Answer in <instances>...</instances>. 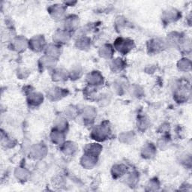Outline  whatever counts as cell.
<instances>
[{"label": "cell", "instance_id": "cell-1", "mask_svg": "<svg viewBox=\"0 0 192 192\" xmlns=\"http://www.w3.org/2000/svg\"><path fill=\"white\" fill-rule=\"evenodd\" d=\"M116 47L119 52L127 53L133 47V41L128 39L119 38L116 41Z\"/></svg>", "mask_w": 192, "mask_h": 192}, {"label": "cell", "instance_id": "cell-2", "mask_svg": "<svg viewBox=\"0 0 192 192\" xmlns=\"http://www.w3.org/2000/svg\"><path fill=\"white\" fill-rule=\"evenodd\" d=\"M109 128L106 127L105 125H101L95 128V130L92 132V136L98 141H104L109 136Z\"/></svg>", "mask_w": 192, "mask_h": 192}, {"label": "cell", "instance_id": "cell-3", "mask_svg": "<svg viewBox=\"0 0 192 192\" xmlns=\"http://www.w3.org/2000/svg\"><path fill=\"white\" fill-rule=\"evenodd\" d=\"M43 44H44V39L42 37H35L31 41L32 49H34L37 51H40L41 47H43Z\"/></svg>", "mask_w": 192, "mask_h": 192}, {"label": "cell", "instance_id": "cell-4", "mask_svg": "<svg viewBox=\"0 0 192 192\" xmlns=\"http://www.w3.org/2000/svg\"><path fill=\"white\" fill-rule=\"evenodd\" d=\"M101 150V147L98 146V145H89V146L87 147V154L92 156H97L100 153Z\"/></svg>", "mask_w": 192, "mask_h": 192}, {"label": "cell", "instance_id": "cell-5", "mask_svg": "<svg viewBox=\"0 0 192 192\" xmlns=\"http://www.w3.org/2000/svg\"><path fill=\"white\" fill-rule=\"evenodd\" d=\"M62 132H61V131L56 130L54 131V132H53L52 133V140H53V142H55V143H62V140L64 139V135L63 134H62Z\"/></svg>", "mask_w": 192, "mask_h": 192}, {"label": "cell", "instance_id": "cell-6", "mask_svg": "<svg viewBox=\"0 0 192 192\" xmlns=\"http://www.w3.org/2000/svg\"><path fill=\"white\" fill-rule=\"evenodd\" d=\"M89 83H92V85H96V83H98L99 82H101L103 80V78L101 76H100L98 73H92L91 74H89V77L88 78Z\"/></svg>", "mask_w": 192, "mask_h": 192}, {"label": "cell", "instance_id": "cell-7", "mask_svg": "<svg viewBox=\"0 0 192 192\" xmlns=\"http://www.w3.org/2000/svg\"><path fill=\"white\" fill-rule=\"evenodd\" d=\"M101 55L103 57H106V58H108L110 57V56H112L113 51H112V47L110 46H107L105 45L103 47H101V52H100Z\"/></svg>", "mask_w": 192, "mask_h": 192}, {"label": "cell", "instance_id": "cell-8", "mask_svg": "<svg viewBox=\"0 0 192 192\" xmlns=\"http://www.w3.org/2000/svg\"><path fill=\"white\" fill-rule=\"evenodd\" d=\"M29 96V101L33 105H38L43 100L41 95L37 94V93H33V94L30 95Z\"/></svg>", "mask_w": 192, "mask_h": 192}, {"label": "cell", "instance_id": "cell-9", "mask_svg": "<svg viewBox=\"0 0 192 192\" xmlns=\"http://www.w3.org/2000/svg\"><path fill=\"white\" fill-rule=\"evenodd\" d=\"M65 150V154H73L74 152H76V146L73 143H68L65 146V148L63 149Z\"/></svg>", "mask_w": 192, "mask_h": 192}, {"label": "cell", "instance_id": "cell-10", "mask_svg": "<svg viewBox=\"0 0 192 192\" xmlns=\"http://www.w3.org/2000/svg\"><path fill=\"white\" fill-rule=\"evenodd\" d=\"M54 6V5H53ZM55 13H53V17H60L62 16V14H63V10H62V7H60V5H55L54 8H53V10L51 11V12H54Z\"/></svg>", "mask_w": 192, "mask_h": 192}, {"label": "cell", "instance_id": "cell-11", "mask_svg": "<svg viewBox=\"0 0 192 192\" xmlns=\"http://www.w3.org/2000/svg\"><path fill=\"white\" fill-rule=\"evenodd\" d=\"M114 175L115 176H121L122 174L125 173V167L123 165H117L114 167Z\"/></svg>", "mask_w": 192, "mask_h": 192}, {"label": "cell", "instance_id": "cell-12", "mask_svg": "<svg viewBox=\"0 0 192 192\" xmlns=\"http://www.w3.org/2000/svg\"><path fill=\"white\" fill-rule=\"evenodd\" d=\"M121 60H122L117 59V60H115L114 62H113V63H112V65H111V66L114 68V70H115V71H116V70H121L122 68L119 67V65L122 66V67H123V63Z\"/></svg>", "mask_w": 192, "mask_h": 192}, {"label": "cell", "instance_id": "cell-13", "mask_svg": "<svg viewBox=\"0 0 192 192\" xmlns=\"http://www.w3.org/2000/svg\"><path fill=\"white\" fill-rule=\"evenodd\" d=\"M51 60H49V62H48V65H50V64H51ZM44 65L47 66V62H46V64H43V65Z\"/></svg>", "mask_w": 192, "mask_h": 192}]
</instances>
